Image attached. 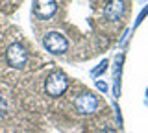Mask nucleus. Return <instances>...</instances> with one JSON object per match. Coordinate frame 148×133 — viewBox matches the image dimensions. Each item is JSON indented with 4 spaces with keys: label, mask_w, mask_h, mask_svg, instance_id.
Here are the masks:
<instances>
[{
    "label": "nucleus",
    "mask_w": 148,
    "mask_h": 133,
    "mask_svg": "<svg viewBox=\"0 0 148 133\" xmlns=\"http://www.w3.org/2000/svg\"><path fill=\"white\" fill-rule=\"evenodd\" d=\"M74 105H76V109L82 115H91V113L96 111V107H98V100H96L95 94L83 93V94H80L76 100H74Z\"/></svg>",
    "instance_id": "nucleus-4"
},
{
    "label": "nucleus",
    "mask_w": 148,
    "mask_h": 133,
    "mask_svg": "<svg viewBox=\"0 0 148 133\" xmlns=\"http://www.w3.org/2000/svg\"><path fill=\"white\" fill-rule=\"evenodd\" d=\"M146 96H148V91H146Z\"/></svg>",
    "instance_id": "nucleus-10"
},
{
    "label": "nucleus",
    "mask_w": 148,
    "mask_h": 133,
    "mask_svg": "<svg viewBox=\"0 0 148 133\" xmlns=\"http://www.w3.org/2000/svg\"><path fill=\"white\" fill-rule=\"evenodd\" d=\"M96 87H98L100 91H104V93H106V91H108V85H106L104 81H96Z\"/></svg>",
    "instance_id": "nucleus-8"
},
{
    "label": "nucleus",
    "mask_w": 148,
    "mask_h": 133,
    "mask_svg": "<svg viewBox=\"0 0 148 133\" xmlns=\"http://www.w3.org/2000/svg\"><path fill=\"white\" fill-rule=\"evenodd\" d=\"M124 11H126V8H124L122 0H109L108 6H106V17H108V20H113V22L119 20L124 15Z\"/></svg>",
    "instance_id": "nucleus-6"
},
{
    "label": "nucleus",
    "mask_w": 148,
    "mask_h": 133,
    "mask_svg": "<svg viewBox=\"0 0 148 133\" xmlns=\"http://www.w3.org/2000/svg\"><path fill=\"white\" fill-rule=\"evenodd\" d=\"M104 133H115V131H111V130H108V131H104Z\"/></svg>",
    "instance_id": "nucleus-9"
},
{
    "label": "nucleus",
    "mask_w": 148,
    "mask_h": 133,
    "mask_svg": "<svg viewBox=\"0 0 148 133\" xmlns=\"http://www.w3.org/2000/svg\"><path fill=\"white\" fill-rule=\"evenodd\" d=\"M67 87H69V80H67V76L59 70L50 72L45 80V91H46V94L52 96V98L61 96L65 91H67Z\"/></svg>",
    "instance_id": "nucleus-1"
},
{
    "label": "nucleus",
    "mask_w": 148,
    "mask_h": 133,
    "mask_svg": "<svg viewBox=\"0 0 148 133\" xmlns=\"http://www.w3.org/2000/svg\"><path fill=\"white\" fill-rule=\"evenodd\" d=\"M106 68H108V59H104V61H102V63H100V65H98V67H96V68H95V70H92V76H98V74H100V72H104V70H106Z\"/></svg>",
    "instance_id": "nucleus-7"
},
{
    "label": "nucleus",
    "mask_w": 148,
    "mask_h": 133,
    "mask_svg": "<svg viewBox=\"0 0 148 133\" xmlns=\"http://www.w3.org/2000/svg\"><path fill=\"white\" fill-rule=\"evenodd\" d=\"M58 11L56 0H35L34 2V13L39 19H50Z\"/></svg>",
    "instance_id": "nucleus-5"
},
{
    "label": "nucleus",
    "mask_w": 148,
    "mask_h": 133,
    "mask_svg": "<svg viewBox=\"0 0 148 133\" xmlns=\"http://www.w3.org/2000/svg\"><path fill=\"white\" fill-rule=\"evenodd\" d=\"M43 43H45V48L48 50L50 54H56V56L65 54L67 48H69L67 39H65L59 31H50V33H46L45 39H43Z\"/></svg>",
    "instance_id": "nucleus-3"
},
{
    "label": "nucleus",
    "mask_w": 148,
    "mask_h": 133,
    "mask_svg": "<svg viewBox=\"0 0 148 133\" xmlns=\"http://www.w3.org/2000/svg\"><path fill=\"white\" fill-rule=\"evenodd\" d=\"M6 61H8V65L13 67V68H24L26 63H28V52H26V48L22 46L21 43L9 44L8 50H6Z\"/></svg>",
    "instance_id": "nucleus-2"
}]
</instances>
